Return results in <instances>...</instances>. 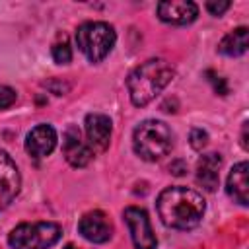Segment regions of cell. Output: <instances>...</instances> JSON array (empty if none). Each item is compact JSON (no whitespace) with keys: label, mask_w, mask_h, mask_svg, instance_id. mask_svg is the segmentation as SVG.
<instances>
[{"label":"cell","mask_w":249,"mask_h":249,"mask_svg":"<svg viewBox=\"0 0 249 249\" xmlns=\"http://www.w3.org/2000/svg\"><path fill=\"white\" fill-rule=\"evenodd\" d=\"M206 202L200 193L187 187H167L158 196L160 220L173 230H193L202 222Z\"/></svg>","instance_id":"obj_1"},{"label":"cell","mask_w":249,"mask_h":249,"mask_svg":"<svg viewBox=\"0 0 249 249\" xmlns=\"http://www.w3.org/2000/svg\"><path fill=\"white\" fill-rule=\"evenodd\" d=\"M171 78H173V66L163 58H150L140 66H136L126 80L132 105L136 107L148 105L152 99H156L158 93H161V89L171 82Z\"/></svg>","instance_id":"obj_2"},{"label":"cell","mask_w":249,"mask_h":249,"mask_svg":"<svg viewBox=\"0 0 249 249\" xmlns=\"http://www.w3.org/2000/svg\"><path fill=\"white\" fill-rule=\"evenodd\" d=\"M132 148L134 152L146 161H158L165 158L173 148V134L171 128L156 119H148L134 128L132 134Z\"/></svg>","instance_id":"obj_3"},{"label":"cell","mask_w":249,"mask_h":249,"mask_svg":"<svg viewBox=\"0 0 249 249\" xmlns=\"http://www.w3.org/2000/svg\"><path fill=\"white\" fill-rule=\"evenodd\" d=\"M117 33L105 21H86L76 29V45L89 62H101L115 47Z\"/></svg>","instance_id":"obj_4"},{"label":"cell","mask_w":249,"mask_h":249,"mask_svg":"<svg viewBox=\"0 0 249 249\" xmlns=\"http://www.w3.org/2000/svg\"><path fill=\"white\" fill-rule=\"evenodd\" d=\"M60 233L62 230L54 222L19 224L10 231L8 243L12 249H49L60 239Z\"/></svg>","instance_id":"obj_5"},{"label":"cell","mask_w":249,"mask_h":249,"mask_svg":"<svg viewBox=\"0 0 249 249\" xmlns=\"http://www.w3.org/2000/svg\"><path fill=\"white\" fill-rule=\"evenodd\" d=\"M123 216H124V222L128 226V231H130V237H132V243L136 249H156L158 247L150 218L144 208L128 206V208H124Z\"/></svg>","instance_id":"obj_6"},{"label":"cell","mask_w":249,"mask_h":249,"mask_svg":"<svg viewBox=\"0 0 249 249\" xmlns=\"http://www.w3.org/2000/svg\"><path fill=\"white\" fill-rule=\"evenodd\" d=\"M62 154H64L66 161L72 167H84L93 158V152H91L89 144L82 138L80 128L74 126V124H70L64 130V136H62Z\"/></svg>","instance_id":"obj_7"},{"label":"cell","mask_w":249,"mask_h":249,"mask_svg":"<svg viewBox=\"0 0 249 249\" xmlns=\"http://www.w3.org/2000/svg\"><path fill=\"white\" fill-rule=\"evenodd\" d=\"M80 233L91 243H105L113 235V222L101 210L86 212L78 222Z\"/></svg>","instance_id":"obj_8"},{"label":"cell","mask_w":249,"mask_h":249,"mask_svg":"<svg viewBox=\"0 0 249 249\" xmlns=\"http://www.w3.org/2000/svg\"><path fill=\"white\" fill-rule=\"evenodd\" d=\"M21 187V177L16 161L0 150V210L6 208L19 193Z\"/></svg>","instance_id":"obj_9"},{"label":"cell","mask_w":249,"mask_h":249,"mask_svg":"<svg viewBox=\"0 0 249 249\" xmlns=\"http://www.w3.org/2000/svg\"><path fill=\"white\" fill-rule=\"evenodd\" d=\"M198 16V6L191 0H167L158 4V18L165 23L187 25Z\"/></svg>","instance_id":"obj_10"},{"label":"cell","mask_w":249,"mask_h":249,"mask_svg":"<svg viewBox=\"0 0 249 249\" xmlns=\"http://www.w3.org/2000/svg\"><path fill=\"white\" fill-rule=\"evenodd\" d=\"M86 136H88V144L93 152H103L109 142H111V119L103 113H89L86 115Z\"/></svg>","instance_id":"obj_11"},{"label":"cell","mask_w":249,"mask_h":249,"mask_svg":"<svg viewBox=\"0 0 249 249\" xmlns=\"http://www.w3.org/2000/svg\"><path fill=\"white\" fill-rule=\"evenodd\" d=\"M56 146V130L51 124H37L25 136V150L31 158H47Z\"/></svg>","instance_id":"obj_12"},{"label":"cell","mask_w":249,"mask_h":249,"mask_svg":"<svg viewBox=\"0 0 249 249\" xmlns=\"http://www.w3.org/2000/svg\"><path fill=\"white\" fill-rule=\"evenodd\" d=\"M226 191L237 204L241 206L249 204V163L247 161H239L231 167L228 175Z\"/></svg>","instance_id":"obj_13"},{"label":"cell","mask_w":249,"mask_h":249,"mask_svg":"<svg viewBox=\"0 0 249 249\" xmlns=\"http://www.w3.org/2000/svg\"><path fill=\"white\" fill-rule=\"evenodd\" d=\"M220 167H222V156L216 152L204 154L196 163V183L204 191H216L220 183Z\"/></svg>","instance_id":"obj_14"},{"label":"cell","mask_w":249,"mask_h":249,"mask_svg":"<svg viewBox=\"0 0 249 249\" xmlns=\"http://www.w3.org/2000/svg\"><path fill=\"white\" fill-rule=\"evenodd\" d=\"M247 45H249L247 27H237L228 35H224V39L218 45V51L226 56H239L247 51Z\"/></svg>","instance_id":"obj_15"},{"label":"cell","mask_w":249,"mask_h":249,"mask_svg":"<svg viewBox=\"0 0 249 249\" xmlns=\"http://www.w3.org/2000/svg\"><path fill=\"white\" fill-rule=\"evenodd\" d=\"M53 58L56 64H68L72 60V49H70V43L64 35H62V39H58L53 45Z\"/></svg>","instance_id":"obj_16"},{"label":"cell","mask_w":249,"mask_h":249,"mask_svg":"<svg viewBox=\"0 0 249 249\" xmlns=\"http://www.w3.org/2000/svg\"><path fill=\"white\" fill-rule=\"evenodd\" d=\"M206 144H208V134H206V130H202V128H193V130H191V146H193L195 150H202Z\"/></svg>","instance_id":"obj_17"},{"label":"cell","mask_w":249,"mask_h":249,"mask_svg":"<svg viewBox=\"0 0 249 249\" xmlns=\"http://www.w3.org/2000/svg\"><path fill=\"white\" fill-rule=\"evenodd\" d=\"M16 97H18V95H16V91H14L12 88L0 86V111L12 107V105L16 103Z\"/></svg>","instance_id":"obj_18"},{"label":"cell","mask_w":249,"mask_h":249,"mask_svg":"<svg viewBox=\"0 0 249 249\" xmlns=\"http://www.w3.org/2000/svg\"><path fill=\"white\" fill-rule=\"evenodd\" d=\"M231 4L230 2H206V10L212 14V16H222Z\"/></svg>","instance_id":"obj_19"},{"label":"cell","mask_w":249,"mask_h":249,"mask_svg":"<svg viewBox=\"0 0 249 249\" xmlns=\"http://www.w3.org/2000/svg\"><path fill=\"white\" fill-rule=\"evenodd\" d=\"M241 144H243V148L247 150V123L243 124V132H241Z\"/></svg>","instance_id":"obj_20"},{"label":"cell","mask_w":249,"mask_h":249,"mask_svg":"<svg viewBox=\"0 0 249 249\" xmlns=\"http://www.w3.org/2000/svg\"><path fill=\"white\" fill-rule=\"evenodd\" d=\"M64 249H80V247H76V245H72V243H70V245H66Z\"/></svg>","instance_id":"obj_21"}]
</instances>
